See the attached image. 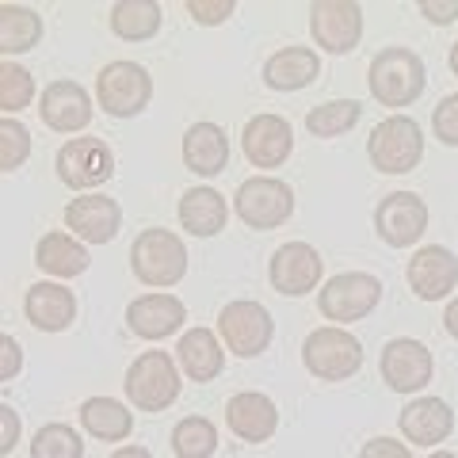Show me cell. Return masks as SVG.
Returning <instances> with one entry per match:
<instances>
[{
  "label": "cell",
  "instance_id": "obj_16",
  "mask_svg": "<svg viewBox=\"0 0 458 458\" xmlns=\"http://www.w3.org/2000/svg\"><path fill=\"white\" fill-rule=\"evenodd\" d=\"M409 291L420 302H443L458 286V256L447 245H424L409 260Z\"/></svg>",
  "mask_w": 458,
  "mask_h": 458
},
{
  "label": "cell",
  "instance_id": "obj_10",
  "mask_svg": "<svg viewBox=\"0 0 458 458\" xmlns=\"http://www.w3.org/2000/svg\"><path fill=\"white\" fill-rule=\"evenodd\" d=\"M54 165H57V180H62L65 188H73V191H84V195L114 176V153H111V146L104 138H89V134H84V138H69L65 146L57 149Z\"/></svg>",
  "mask_w": 458,
  "mask_h": 458
},
{
  "label": "cell",
  "instance_id": "obj_17",
  "mask_svg": "<svg viewBox=\"0 0 458 458\" xmlns=\"http://www.w3.org/2000/svg\"><path fill=\"white\" fill-rule=\"evenodd\" d=\"M38 114L54 134H81L92 123V96L77 81H54L38 96Z\"/></svg>",
  "mask_w": 458,
  "mask_h": 458
},
{
  "label": "cell",
  "instance_id": "obj_30",
  "mask_svg": "<svg viewBox=\"0 0 458 458\" xmlns=\"http://www.w3.org/2000/svg\"><path fill=\"white\" fill-rule=\"evenodd\" d=\"M42 38V16L27 4H0V57L35 50Z\"/></svg>",
  "mask_w": 458,
  "mask_h": 458
},
{
  "label": "cell",
  "instance_id": "obj_15",
  "mask_svg": "<svg viewBox=\"0 0 458 458\" xmlns=\"http://www.w3.org/2000/svg\"><path fill=\"white\" fill-rule=\"evenodd\" d=\"M65 229L77 241H84V245H111V241L119 237V229H123V207H119V199L99 195V191L69 199V207H65Z\"/></svg>",
  "mask_w": 458,
  "mask_h": 458
},
{
  "label": "cell",
  "instance_id": "obj_1",
  "mask_svg": "<svg viewBox=\"0 0 458 458\" xmlns=\"http://www.w3.org/2000/svg\"><path fill=\"white\" fill-rule=\"evenodd\" d=\"M367 84H370V96H375L382 107L401 111V107H412L424 96L428 69H424L417 50L386 47V50H378L375 57H370Z\"/></svg>",
  "mask_w": 458,
  "mask_h": 458
},
{
  "label": "cell",
  "instance_id": "obj_23",
  "mask_svg": "<svg viewBox=\"0 0 458 458\" xmlns=\"http://www.w3.org/2000/svg\"><path fill=\"white\" fill-rule=\"evenodd\" d=\"M321 77V57L310 47H283L264 62V84L271 92H302Z\"/></svg>",
  "mask_w": 458,
  "mask_h": 458
},
{
  "label": "cell",
  "instance_id": "obj_14",
  "mask_svg": "<svg viewBox=\"0 0 458 458\" xmlns=\"http://www.w3.org/2000/svg\"><path fill=\"white\" fill-rule=\"evenodd\" d=\"M321 271H325V260H321L318 249L306 245V241H286V245H279L276 252H271L267 279L279 294L302 298L310 291H318Z\"/></svg>",
  "mask_w": 458,
  "mask_h": 458
},
{
  "label": "cell",
  "instance_id": "obj_34",
  "mask_svg": "<svg viewBox=\"0 0 458 458\" xmlns=\"http://www.w3.org/2000/svg\"><path fill=\"white\" fill-rule=\"evenodd\" d=\"M31 458H84V439L69 424H42L31 439Z\"/></svg>",
  "mask_w": 458,
  "mask_h": 458
},
{
  "label": "cell",
  "instance_id": "obj_8",
  "mask_svg": "<svg viewBox=\"0 0 458 458\" xmlns=\"http://www.w3.org/2000/svg\"><path fill=\"white\" fill-rule=\"evenodd\" d=\"M218 333L222 344L241 360H256L271 348V336H276V321L264 302H252V298H237V302L222 306L218 313Z\"/></svg>",
  "mask_w": 458,
  "mask_h": 458
},
{
  "label": "cell",
  "instance_id": "obj_20",
  "mask_svg": "<svg viewBox=\"0 0 458 458\" xmlns=\"http://www.w3.org/2000/svg\"><path fill=\"white\" fill-rule=\"evenodd\" d=\"M188 321V306L176 294H141L126 306V328L141 340H165L172 333H180V325Z\"/></svg>",
  "mask_w": 458,
  "mask_h": 458
},
{
  "label": "cell",
  "instance_id": "obj_9",
  "mask_svg": "<svg viewBox=\"0 0 458 458\" xmlns=\"http://www.w3.org/2000/svg\"><path fill=\"white\" fill-rule=\"evenodd\" d=\"M233 210L249 229H279L294 214V188L276 176H249L233 195Z\"/></svg>",
  "mask_w": 458,
  "mask_h": 458
},
{
  "label": "cell",
  "instance_id": "obj_3",
  "mask_svg": "<svg viewBox=\"0 0 458 458\" xmlns=\"http://www.w3.org/2000/svg\"><path fill=\"white\" fill-rule=\"evenodd\" d=\"M180 367L176 355L168 352H141L138 360L126 367V401L141 412H165L172 401L180 397Z\"/></svg>",
  "mask_w": 458,
  "mask_h": 458
},
{
  "label": "cell",
  "instance_id": "obj_39",
  "mask_svg": "<svg viewBox=\"0 0 458 458\" xmlns=\"http://www.w3.org/2000/svg\"><path fill=\"white\" fill-rule=\"evenodd\" d=\"M360 458H417V454H412L409 443H401L394 436H375L370 443H363Z\"/></svg>",
  "mask_w": 458,
  "mask_h": 458
},
{
  "label": "cell",
  "instance_id": "obj_27",
  "mask_svg": "<svg viewBox=\"0 0 458 458\" xmlns=\"http://www.w3.org/2000/svg\"><path fill=\"white\" fill-rule=\"evenodd\" d=\"M225 218H229V207L225 199L214 191V188H191L183 191L180 199V225L188 229L191 237H214L225 229Z\"/></svg>",
  "mask_w": 458,
  "mask_h": 458
},
{
  "label": "cell",
  "instance_id": "obj_44",
  "mask_svg": "<svg viewBox=\"0 0 458 458\" xmlns=\"http://www.w3.org/2000/svg\"><path fill=\"white\" fill-rule=\"evenodd\" d=\"M447 62H451V73L458 77V42H454V47H451V57H447Z\"/></svg>",
  "mask_w": 458,
  "mask_h": 458
},
{
  "label": "cell",
  "instance_id": "obj_7",
  "mask_svg": "<svg viewBox=\"0 0 458 458\" xmlns=\"http://www.w3.org/2000/svg\"><path fill=\"white\" fill-rule=\"evenodd\" d=\"M378 302H382V283L370 271H340L318 291L321 318L336 321L340 328L348 321H363Z\"/></svg>",
  "mask_w": 458,
  "mask_h": 458
},
{
  "label": "cell",
  "instance_id": "obj_43",
  "mask_svg": "<svg viewBox=\"0 0 458 458\" xmlns=\"http://www.w3.org/2000/svg\"><path fill=\"white\" fill-rule=\"evenodd\" d=\"M111 458H153V454H149L146 447H134V443H126V447H119Z\"/></svg>",
  "mask_w": 458,
  "mask_h": 458
},
{
  "label": "cell",
  "instance_id": "obj_21",
  "mask_svg": "<svg viewBox=\"0 0 458 458\" xmlns=\"http://www.w3.org/2000/svg\"><path fill=\"white\" fill-rule=\"evenodd\" d=\"M397 428L417 447H436V443H443L454 432V412L443 397H417L401 409Z\"/></svg>",
  "mask_w": 458,
  "mask_h": 458
},
{
  "label": "cell",
  "instance_id": "obj_41",
  "mask_svg": "<svg viewBox=\"0 0 458 458\" xmlns=\"http://www.w3.org/2000/svg\"><path fill=\"white\" fill-rule=\"evenodd\" d=\"M417 8H420V16L436 27H447L458 20V0H420Z\"/></svg>",
  "mask_w": 458,
  "mask_h": 458
},
{
  "label": "cell",
  "instance_id": "obj_37",
  "mask_svg": "<svg viewBox=\"0 0 458 458\" xmlns=\"http://www.w3.org/2000/svg\"><path fill=\"white\" fill-rule=\"evenodd\" d=\"M183 8H188V16H191L199 27H218V23H225V20L237 12L233 0H188Z\"/></svg>",
  "mask_w": 458,
  "mask_h": 458
},
{
  "label": "cell",
  "instance_id": "obj_11",
  "mask_svg": "<svg viewBox=\"0 0 458 458\" xmlns=\"http://www.w3.org/2000/svg\"><path fill=\"white\" fill-rule=\"evenodd\" d=\"M378 370H382V382L390 386L394 394H420L424 386L432 382L436 360H432V348H428V344L412 340V336H394L382 348Z\"/></svg>",
  "mask_w": 458,
  "mask_h": 458
},
{
  "label": "cell",
  "instance_id": "obj_13",
  "mask_svg": "<svg viewBox=\"0 0 458 458\" xmlns=\"http://www.w3.org/2000/svg\"><path fill=\"white\" fill-rule=\"evenodd\" d=\"M310 35L328 54H352L363 38V8L355 0H318L310 8Z\"/></svg>",
  "mask_w": 458,
  "mask_h": 458
},
{
  "label": "cell",
  "instance_id": "obj_31",
  "mask_svg": "<svg viewBox=\"0 0 458 458\" xmlns=\"http://www.w3.org/2000/svg\"><path fill=\"white\" fill-rule=\"evenodd\" d=\"M363 119V107L355 99H328V104H318L306 114V131L313 138H340L355 131Z\"/></svg>",
  "mask_w": 458,
  "mask_h": 458
},
{
  "label": "cell",
  "instance_id": "obj_28",
  "mask_svg": "<svg viewBox=\"0 0 458 458\" xmlns=\"http://www.w3.org/2000/svg\"><path fill=\"white\" fill-rule=\"evenodd\" d=\"M81 428L104 443H123L134 432V412L119 397H89L81 405Z\"/></svg>",
  "mask_w": 458,
  "mask_h": 458
},
{
  "label": "cell",
  "instance_id": "obj_36",
  "mask_svg": "<svg viewBox=\"0 0 458 458\" xmlns=\"http://www.w3.org/2000/svg\"><path fill=\"white\" fill-rule=\"evenodd\" d=\"M432 134L443 141V146L458 149V92L439 99V107L432 114Z\"/></svg>",
  "mask_w": 458,
  "mask_h": 458
},
{
  "label": "cell",
  "instance_id": "obj_12",
  "mask_svg": "<svg viewBox=\"0 0 458 458\" xmlns=\"http://www.w3.org/2000/svg\"><path fill=\"white\" fill-rule=\"evenodd\" d=\"M432 210L417 191H390L375 210V233L386 241L390 249H409L424 237Z\"/></svg>",
  "mask_w": 458,
  "mask_h": 458
},
{
  "label": "cell",
  "instance_id": "obj_35",
  "mask_svg": "<svg viewBox=\"0 0 458 458\" xmlns=\"http://www.w3.org/2000/svg\"><path fill=\"white\" fill-rule=\"evenodd\" d=\"M31 157V131L20 119L0 114V172H16Z\"/></svg>",
  "mask_w": 458,
  "mask_h": 458
},
{
  "label": "cell",
  "instance_id": "obj_42",
  "mask_svg": "<svg viewBox=\"0 0 458 458\" xmlns=\"http://www.w3.org/2000/svg\"><path fill=\"white\" fill-rule=\"evenodd\" d=\"M443 328H447V333L458 340V298H451L447 310H443Z\"/></svg>",
  "mask_w": 458,
  "mask_h": 458
},
{
  "label": "cell",
  "instance_id": "obj_19",
  "mask_svg": "<svg viewBox=\"0 0 458 458\" xmlns=\"http://www.w3.org/2000/svg\"><path fill=\"white\" fill-rule=\"evenodd\" d=\"M225 428L245 443H267L279 432V409L260 390H241L225 401Z\"/></svg>",
  "mask_w": 458,
  "mask_h": 458
},
{
  "label": "cell",
  "instance_id": "obj_6",
  "mask_svg": "<svg viewBox=\"0 0 458 458\" xmlns=\"http://www.w3.org/2000/svg\"><path fill=\"white\" fill-rule=\"evenodd\" d=\"M153 99V77L138 62H107L96 77V104L111 119H134L149 107Z\"/></svg>",
  "mask_w": 458,
  "mask_h": 458
},
{
  "label": "cell",
  "instance_id": "obj_18",
  "mask_svg": "<svg viewBox=\"0 0 458 458\" xmlns=\"http://www.w3.org/2000/svg\"><path fill=\"white\" fill-rule=\"evenodd\" d=\"M241 149L252 168H279L294 153V131L283 114H252L241 131Z\"/></svg>",
  "mask_w": 458,
  "mask_h": 458
},
{
  "label": "cell",
  "instance_id": "obj_33",
  "mask_svg": "<svg viewBox=\"0 0 458 458\" xmlns=\"http://www.w3.org/2000/svg\"><path fill=\"white\" fill-rule=\"evenodd\" d=\"M35 104V77L20 62H0V114H16Z\"/></svg>",
  "mask_w": 458,
  "mask_h": 458
},
{
  "label": "cell",
  "instance_id": "obj_38",
  "mask_svg": "<svg viewBox=\"0 0 458 458\" xmlns=\"http://www.w3.org/2000/svg\"><path fill=\"white\" fill-rule=\"evenodd\" d=\"M23 370V348L16 336L0 333V382H12Z\"/></svg>",
  "mask_w": 458,
  "mask_h": 458
},
{
  "label": "cell",
  "instance_id": "obj_4",
  "mask_svg": "<svg viewBox=\"0 0 458 458\" xmlns=\"http://www.w3.org/2000/svg\"><path fill=\"white\" fill-rule=\"evenodd\" d=\"M367 157L382 176H405L424 157V131L409 114H390L367 138Z\"/></svg>",
  "mask_w": 458,
  "mask_h": 458
},
{
  "label": "cell",
  "instance_id": "obj_5",
  "mask_svg": "<svg viewBox=\"0 0 458 458\" xmlns=\"http://www.w3.org/2000/svg\"><path fill=\"white\" fill-rule=\"evenodd\" d=\"M302 363L313 378L321 382H344L363 367V344L340 325L313 328L302 344Z\"/></svg>",
  "mask_w": 458,
  "mask_h": 458
},
{
  "label": "cell",
  "instance_id": "obj_29",
  "mask_svg": "<svg viewBox=\"0 0 458 458\" xmlns=\"http://www.w3.org/2000/svg\"><path fill=\"white\" fill-rule=\"evenodd\" d=\"M165 23V8L157 0H119L111 4V31L123 42H149Z\"/></svg>",
  "mask_w": 458,
  "mask_h": 458
},
{
  "label": "cell",
  "instance_id": "obj_25",
  "mask_svg": "<svg viewBox=\"0 0 458 458\" xmlns=\"http://www.w3.org/2000/svg\"><path fill=\"white\" fill-rule=\"evenodd\" d=\"M183 165H188L195 176H222L229 165V138L218 123H191L188 134H183Z\"/></svg>",
  "mask_w": 458,
  "mask_h": 458
},
{
  "label": "cell",
  "instance_id": "obj_2",
  "mask_svg": "<svg viewBox=\"0 0 458 458\" xmlns=\"http://www.w3.org/2000/svg\"><path fill=\"white\" fill-rule=\"evenodd\" d=\"M131 271L138 283L168 291L188 276V245L172 229H141L131 245Z\"/></svg>",
  "mask_w": 458,
  "mask_h": 458
},
{
  "label": "cell",
  "instance_id": "obj_24",
  "mask_svg": "<svg viewBox=\"0 0 458 458\" xmlns=\"http://www.w3.org/2000/svg\"><path fill=\"white\" fill-rule=\"evenodd\" d=\"M176 367L180 375H188V382H214L225 367V348L210 328H188L176 340Z\"/></svg>",
  "mask_w": 458,
  "mask_h": 458
},
{
  "label": "cell",
  "instance_id": "obj_45",
  "mask_svg": "<svg viewBox=\"0 0 458 458\" xmlns=\"http://www.w3.org/2000/svg\"><path fill=\"white\" fill-rule=\"evenodd\" d=\"M432 458H458L454 451H432Z\"/></svg>",
  "mask_w": 458,
  "mask_h": 458
},
{
  "label": "cell",
  "instance_id": "obj_32",
  "mask_svg": "<svg viewBox=\"0 0 458 458\" xmlns=\"http://www.w3.org/2000/svg\"><path fill=\"white\" fill-rule=\"evenodd\" d=\"M218 451V428L207 417H183L172 428V454L176 458H210Z\"/></svg>",
  "mask_w": 458,
  "mask_h": 458
},
{
  "label": "cell",
  "instance_id": "obj_26",
  "mask_svg": "<svg viewBox=\"0 0 458 458\" xmlns=\"http://www.w3.org/2000/svg\"><path fill=\"white\" fill-rule=\"evenodd\" d=\"M35 264L54 279H77L89 271L92 256H89V245L77 241L73 233L50 229V233H42L38 245H35Z\"/></svg>",
  "mask_w": 458,
  "mask_h": 458
},
{
  "label": "cell",
  "instance_id": "obj_40",
  "mask_svg": "<svg viewBox=\"0 0 458 458\" xmlns=\"http://www.w3.org/2000/svg\"><path fill=\"white\" fill-rule=\"evenodd\" d=\"M20 432H23V424H20V412L12 409V405H4V401H0V458L16 451Z\"/></svg>",
  "mask_w": 458,
  "mask_h": 458
},
{
  "label": "cell",
  "instance_id": "obj_22",
  "mask_svg": "<svg viewBox=\"0 0 458 458\" xmlns=\"http://www.w3.org/2000/svg\"><path fill=\"white\" fill-rule=\"evenodd\" d=\"M23 313L38 333H65L77 321V294L65 291V283H31Z\"/></svg>",
  "mask_w": 458,
  "mask_h": 458
}]
</instances>
